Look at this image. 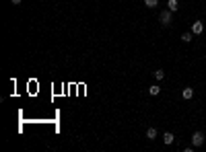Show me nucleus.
<instances>
[{
  "label": "nucleus",
  "mask_w": 206,
  "mask_h": 152,
  "mask_svg": "<svg viewBox=\"0 0 206 152\" xmlns=\"http://www.w3.org/2000/svg\"><path fill=\"white\" fill-rule=\"evenodd\" d=\"M167 9L171 10V12H175V10L179 9V4H177V0H169V2H167Z\"/></svg>",
  "instance_id": "423d86ee"
},
{
  "label": "nucleus",
  "mask_w": 206,
  "mask_h": 152,
  "mask_svg": "<svg viewBox=\"0 0 206 152\" xmlns=\"http://www.w3.org/2000/svg\"><path fill=\"white\" fill-rule=\"evenodd\" d=\"M148 93H151V95H159V93H161V88H159L157 85H153L151 88H148Z\"/></svg>",
  "instance_id": "9d476101"
},
{
  "label": "nucleus",
  "mask_w": 206,
  "mask_h": 152,
  "mask_svg": "<svg viewBox=\"0 0 206 152\" xmlns=\"http://www.w3.org/2000/svg\"><path fill=\"white\" fill-rule=\"evenodd\" d=\"M202 31H204V25H202L200 21H196V23L192 25V33H194V35H200Z\"/></svg>",
  "instance_id": "7ed1b4c3"
},
{
  "label": "nucleus",
  "mask_w": 206,
  "mask_h": 152,
  "mask_svg": "<svg viewBox=\"0 0 206 152\" xmlns=\"http://www.w3.org/2000/svg\"><path fill=\"white\" fill-rule=\"evenodd\" d=\"M171 17H173V12L169 9L161 10V15H159V23H161L163 27H169V25H171Z\"/></svg>",
  "instance_id": "f257e3e1"
},
{
  "label": "nucleus",
  "mask_w": 206,
  "mask_h": 152,
  "mask_svg": "<svg viewBox=\"0 0 206 152\" xmlns=\"http://www.w3.org/2000/svg\"><path fill=\"white\" fill-rule=\"evenodd\" d=\"M154 78H157V80H163V78H165V72H163V70H157V72H154Z\"/></svg>",
  "instance_id": "9b49d317"
},
{
  "label": "nucleus",
  "mask_w": 206,
  "mask_h": 152,
  "mask_svg": "<svg viewBox=\"0 0 206 152\" xmlns=\"http://www.w3.org/2000/svg\"><path fill=\"white\" fill-rule=\"evenodd\" d=\"M181 97H183V99H192V97H194V88L186 86V88H183V93H181Z\"/></svg>",
  "instance_id": "39448f33"
},
{
  "label": "nucleus",
  "mask_w": 206,
  "mask_h": 152,
  "mask_svg": "<svg viewBox=\"0 0 206 152\" xmlns=\"http://www.w3.org/2000/svg\"><path fill=\"white\" fill-rule=\"evenodd\" d=\"M192 39H194V33H183V35H181V41H183V43H190Z\"/></svg>",
  "instance_id": "6e6552de"
},
{
  "label": "nucleus",
  "mask_w": 206,
  "mask_h": 152,
  "mask_svg": "<svg viewBox=\"0 0 206 152\" xmlns=\"http://www.w3.org/2000/svg\"><path fill=\"white\" fill-rule=\"evenodd\" d=\"M202 144H204V134H202V132H194V136H192V146L198 148V146H202Z\"/></svg>",
  "instance_id": "f03ea898"
},
{
  "label": "nucleus",
  "mask_w": 206,
  "mask_h": 152,
  "mask_svg": "<svg viewBox=\"0 0 206 152\" xmlns=\"http://www.w3.org/2000/svg\"><path fill=\"white\" fill-rule=\"evenodd\" d=\"M173 140H175V136H173L171 132H165L163 134V142L165 144H173Z\"/></svg>",
  "instance_id": "20e7f679"
},
{
  "label": "nucleus",
  "mask_w": 206,
  "mask_h": 152,
  "mask_svg": "<svg viewBox=\"0 0 206 152\" xmlns=\"http://www.w3.org/2000/svg\"><path fill=\"white\" fill-rule=\"evenodd\" d=\"M157 4H159V0H144V6H146V9H154Z\"/></svg>",
  "instance_id": "1a4fd4ad"
},
{
  "label": "nucleus",
  "mask_w": 206,
  "mask_h": 152,
  "mask_svg": "<svg viewBox=\"0 0 206 152\" xmlns=\"http://www.w3.org/2000/svg\"><path fill=\"white\" fill-rule=\"evenodd\" d=\"M146 138H148V140H154V138H157V130H154V127H148V130H146Z\"/></svg>",
  "instance_id": "0eeeda50"
},
{
  "label": "nucleus",
  "mask_w": 206,
  "mask_h": 152,
  "mask_svg": "<svg viewBox=\"0 0 206 152\" xmlns=\"http://www.w3.org/2000/svg\"><path fill=\"white\" fill-rule=\"evenodd\" d=\"M10 2H12V4H21L23 0H10Z\"/></svg>",
  "instance_id": "f8f14e48"
}]
</instances>
